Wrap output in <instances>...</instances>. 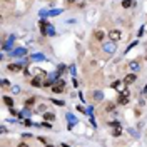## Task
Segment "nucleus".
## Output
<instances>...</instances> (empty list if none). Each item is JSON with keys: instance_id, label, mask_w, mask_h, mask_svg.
I'll use <instances>...</instances> for the list:
<instances>
[{"instance_id": "obj_14", "label": "nucleus", "mask_w": 147, "mask_h": 147, "mask_svg": "<svg viewBox=\"0 0 147 147\" xmlns=\"http://www.w3.org/2000/svg\"><path fill=\"white\" fill-rule=\"evenodd\" d=\"M34 102H35V97H30V99H29V100H27L25 104H27V105H32Z\"/></svg>"}, {"instance_id": "obj_27", "label": "nucleus", "mask_w": 147, "mask_h": 147, "mask_svg": "<svg viewBox=\"0 0 147 147\" xmlns=\"http://www.w3.org/2000/svg\"><path fill=\"white\" fill-rule=\"evenodd\" d=\"M146 59H147V57H146Z\"/></svg>"}, {"instance_id": "obj_7", "label": "nucleus", "mask_w": 147, "mask_h": 147, "mask_svg": "<svg viewBox=\"0 0 147 147\" xmlns=\"http://www.w3.org/2000/svg\"><path fill=\"white\" fill-rule=\"evenodd\" d=\"M8 70H10V72H18V70H20V65H17V64H10V65H8Z\"/></svg>"}, {"instance_id": "obj_18", "label": "nucleus", "mask_w": 147, "mask_h": 147, "mask_svg": "<svg viewBox=\"0 0 147 147\" xmlns=\"http://www.w3.org/2000/svg\"><path fill=\"white\" fill-rule=\"evenodd\" d=\"M37 112H42V114H45V107H43V105H40V107L37 109Z\"/></svg>"}, {"instance_id": "obj_4", "label": "nucleus", "mask_w": 147, "mask_h": 147, "mask_svg": "<svg viewBox=\"0 0 147 147\" xmlns=\"http://www.w3.org/2000/svg\"><path fill=\"white\" fill-rule=\"evenodd\" d=\"M127 102H129V95L122 94V95L119 97V104H120V105H124V104H127Z\"/></svg>"}, {"instance_id": "obj_11", "label": "nucleus", "mask_w": 147, "mask_h": 147, "mask_svg": "<svg viewBox=\"0 0 147 147\" xmlns=\"http://www.w3.org/2000/svg\"><path fill=\"white\" fill-rule=\"evenodd\" d=\"M120 134H122V130H120V127H115V129L112 130V135H114V137H119Z\"/></svg>"}, {"instance_id": "obj_16", "label": "nucleus", "mask_w": 147, "mask_h": 147, "mask_svg": "<svg viewBox=\"0 0 147 147\" xmlns=\"http://www.w3.org/2000/svg\"><path fill=\"white\" fill-rule=\"evenodd\" d=\"M24 52H25V50H24V49H18V50H15V55H17V57H18V55H22V54H24Z\"/></svg>"}, {"instance_id": "obj_24", "label": "nucleus", "mask_w": 147, "mask_h": 147, "mask_svg": "<svg viewBox=\"0 0 147 147\" xmlns=\"http://www.w3.org/2000/svg\"><path fill=\"white\" fill-rule=\"evenodd\" d=\"M18 147H29L27 144H18Z\"/></svg>"}, {"instance_id": "obj_5", "label": "nucleus", "mask_w": 147, "mask_h": 147, "mask_svg": "<svg viewBox=\"0 0 147 147\" xmlns=\"http://www.w3.org/2000/svg\"><path fill=\"white\" fill-rule=\"evenodd\" d=\"M52 90H54L55 94H62V92H64V87L57 84V85H52Z\"/></svg>"}, {"instance_id": "obj_20", "label": "nucleus", "mask_w": 147, "mask_h": 147, "mask_svg": "<svg viewBox=\"0 0 147 147\" xmlns=\"http://www.w3.org/2000/svg\"><path fill=\"white\" fill-rule=\"evenodd\" d=\"M52 102H54V104H57V105H64V102H62V100H52Z\"/></svg>"}, {"instance_id": "obj_6", "label": "nucleus", "mask_w": 147, "mask_h": 147, "mask_svg": "<svg viewBox=\"0 0 147 147\" xmlns=\"http://www.w3.org/2000/svg\"><path fill=\"white\" fill-rule=\"evenodd\" d=\"M43 119L50 122V120H55V115H54L52 112H45V114H43Z\"/></svg>"}, {"instance_id": "obj_23", "label": "nucleus", "mask_w": 147, "mask_h": 147, "mask_svg": "<svg viewBox=\"0 0 147 147\" xmlns=\"http://www.w3.org/2000/svg\"><path fill=\"white\" fill-rule=\"evenodd\" d=\"M142 95H144V97H147V85L144 87V90H142Z\"/></svg>"}, {"instance_id": "obj_9", "label": "nucleus", "mask_w": 147, "mask_h": 147, "mask_svg": "<svg viewBox=\"0 0 147 147\" xmlns=\"http://www.w3.org/2000/svg\"><path fill=\"white\" fill-rule=\"evenodd\" d=\"M122 7H124V8L134 7V2H132V0H124V2H122Z\"/></svg>"}, {"instance_id": "obj_3", "label": "nucleus", "mask_w": 147, "mask_h": 147, "mask_svg": "<svg viewBox=\"0 0 147 147\" xmlns=\"http://www.w3.org/2000/svg\"><path fill=\"white\" fill-rule=\"evenodd\" d=\"M32 85H34V87H40V85H42V77H40V75H37V77L32 79Z\"/></svg>"}, {"instance_id": "obj_22", "label": "nucleus", "mask_w": 147, "mask_h": 147, "mask_svg": "<svg viewBox=\"0 0 147 147\" xmlns=\"http://www.w3.org/2000/svg\"><path fill=\"white\" fill-rule=\"evenodd\" d=\"M24 124H25V125H32V122H30L29 119H25V120H24Z\"/></svg>"}, {"instance_id": "obj_8", "label": "nucleus", "mask_w": 147, "mask_h": 147, "mask_svg": "<svg viewBox=\"0 0 147 147\" xmlns=\"http://www.w3.org/2000/svg\"><path fill=\"white\" fill-rule=\"evenodd\" d=\"M3 102H5V104H7L10 109L13 107V99H10V97H7V95H5V97H3Z\"/></svg>"}, {"instance_id": "obj_15", "label": "nucleus", "mask_w": 147, "mask_h": 147, "mask_svg": "<svg viewBox=\"0 0 147 147\" xmlns=\"http://www.w3.org/2000/svg\"><path fill=\"white\" fill-rule=\"evenodd\" d=\"M110 125H112L114 129H115V127H120V124H119L117 120H112V122H110Z\"/></svg>"}, {"instance_id": "obj_10", "label": "nucleus", "mask_w": 147, "mask_h": 147, "mask_svg": "<svg viewBox=\"0 0 147 147\" xmlns=\"http://www.w3.org/2000/svg\"><path fill=\"white\" fill-rule=\"evenodd\" d=\"M104 37H105V34H104L102 30H97V32H95V38H97V40H104Z\"/></svg>"}, {"instance_id": "obj_25", "label": "nucleus", "mask_w": 147, "mask_h": 147, "mask_svg": "<svg viewBox=\"0 0 147 147\" xmlns=\"http://www.w3.org/2000/svg\"><path fill=\"white\" fill-rule=\"evenodd\" d=\"M62 147H69V146H65V144H62Z\"/></svg>"}, {"instance_id": "obj_26", "label": "nucleus", "mask_w": 147, "mask_h": 147, "mask_svg": "<svg viewBox=\"0 0 147 147\" xmlns=\"http://www.w3.org/2000/svg\"><path fill=\"white\" fill-rule=\"evenodd\" d=\"M45 147H52V146H45Z\"/></svg>"}, {"instance_id": "obj_13", "label": "nucleus", "mask_w": 147, "mask_h": 147, "mask_svg": "<svg viewBox=\"0 0 147 147\" xmlns=\"http://www.w3.org/2000/svg\"><path fill=\"white\" fill-rule=\"evenodd\" d=\"M94 97H95V100H102V92H95Z\"/></svg>"}, {"instance_id": "obj_21", "label": "nucleus", "mask_w": 147, "mask_h": 147, "mask_svg": "<svg viewBox=\"0 0 147 147\" xmlns=\"http://www.w3.org/2000/svg\"><path fill=\"white\" fill-rule=\"evenodd\" d=\"M112 110H114V105L109 104V105H107V112H112Z\"/></svg>"}, {"instance_id": "obj_12", "label": "nucleus", "mask_w": 147, "mask_h": 147, "mask_svg": "<svg viewBox=\"0 0 147 147\" xmlns=\"http://www.w3.org/2000/svg\"><path fill=\"white\" fill-rule=\"evenodd\" d=\"M114 49H115V43H114V42L109 43V45H105V50H107V52H114Z\"/></svg>"}, {"instance_id": "obj_2", "label": "nucleus", "mask_w": 147, "mask_h": 147, "mask_svg": "<svg viewBox=\"0 0 147 147\" xmlns=\"http://www.w3.org/2000/svg\"><path fill=\"white\" fill-rule=\"evenodd\" d=\"M109 37H110V40L117 42V40L120 38V32H119V30H110V32H109Z\"/></svg>"}, {"instance_id": "obj_1", "label": "nucleus", "mask_w": 147, "mask_h": 147, "mask_svg": "<svg viewBox=\"0 0 147 147\" xmlns=\"http://www.w3.org/2000/svg\"><path fill=\"white\" fill-rule=\"evenodd\" d=\"M135 79H137V77H135V74H129V75H125L124 84H125V85H130L132 82H135Z\"/></svg>"}, {"instance_id": "obj_19", "label": "nucleus", "mask_w": 147, "mask_h": 147, "mask_svg": "<svg viewBox=\"0 0 147 147\" xmlns=\"http://www.w3.org/2000/svg\"><path fill=\"white\" fill-rule=\"evenodd\" d=\"M2 85H3V87H8L10 84H8V80H2Z\"/></svg>"}, {"instance_id": "obj_17", "label": "nucleus", "mask_w": 147, "mask_h": 147, "mask_svg": "<svg viewBox=\"0 0 147 147\" xmlns=\"http://www.w3.org/2000/svg\"><path fill=\"white\" fill-rule=\"evenodd\" d=\"M137 65H139L137 62H132V64H130V69H132V70H135V69H137Z\"/></svg>"}]
</instances>
